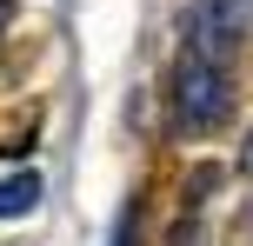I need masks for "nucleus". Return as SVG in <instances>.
Listing matches in <instances>:
<instances>
[{
	"mask_svg": "<svg viewBox=\"0 0 253 246\" xmlns=\"http://www.w3.org/2000/svg\"><path fill=\"white\" fill-rule=\"evenodd\" d=\"M240 160H247V173H253V133H247V153H240Z\"/></svg>",
	"mask_w": 253,
	"mask_h": 246,
	"instance_id": "39448f33",
	"label": "nucleus"
},
{
	"mask_svg": "<svg viewBox=\"0 0 253 246\" xmlns=\"http://www.w3.org/2000/svg\"><path fill=\"white\" fill-rule=\"evenodd\" d=\"M107 246H140V200H126V207H120L114 240H107Z\"/></svg>",
	"mask_w": 253,
	"mask_h": 246,
	"instance_id": "20e7f679",
	"label": "nucleus"
},
{
	"mask_svg": "<svg viewBox=\"0 0 253 246\" xmlns=\"http://www.w3.org/2000/svg\"><path fill=\"white\" fill-rule=\"evenodd\" d=\"M227 106H233V87H227L220 53L187 40L180 60H173V120H180V133H213L227 120Z\"/></svg>",
	"mask_w": 253,
	"mask_h": 246,
	"instance_id": "f257e3e1",
	"label": "nucleus"
},
{
	"mask_svg": "<svg viewBox=\"0 0 253 246\" xmlns=\"http://www.w3.org/2000/svg\"><path fill=\"white\" fill-rule=\"evenodd\" d=\"M40 207V173H13L0 180V220H20V213Z\"/></svg>",
	"mask_w": 253,
	"mask_h": 246,
	"instance_id": "7ed1b4c3",
	"label": "nucleus"
},
{
	"mask_svg": "<svg viewBox=\"0 0 253 246\" xmlns=\"http://www.w3.org/2000/svg\"><path fill=\"white\" fill-rule=\"evenodd\" d=\"M7 13H13V7H7V0H0V27H7Z\"/></svg>",
	"mask_w": 253,
	"mask_h": 246,
	"instance_id": "423d86ee",
	"label": "nucleus"
},
{
	"mask_svg": "<svg viewBox=\"0 0 253 246\" xmlns=\"http://www.w3.org/2000/svg\"><path fill=\"white\" fill-rule=\"evenodd\" d=\"M220 193V167L213 160H200V167L187 173V186H180V226H173V246H193L200 240V213H207V200Z\"/></svg>",
	"mask_w": 253,
	"mask_h": 246,
	"instance_id": "f03ea898",
	"label": "nucleus"
}]
</instances>
